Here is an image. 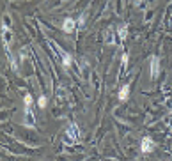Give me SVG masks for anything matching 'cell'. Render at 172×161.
<instances>
[{"instance_id":"obj_1","label":"cell","mask_w":172,"mask_h":161,"mask_svg":"<svg viewBox=\"0 0 172 161\" xmlns=\"http://www.w3.org/2000/svg\"><path fill=\"white\" fill-rule=\"evenodd\" d=\"M50 44H52V48H53V50H57V53H59L60 57H62V66H64V67L67 69L69 66H71V62H73V57H71V55H69L67 52H64V50H62V48H60L59 44H55L53 41H50Z\"/></svg>"},{"instance_id":"obj_2","label":"cell","mask_w":172,"mask_h":161,"mask_svg":"<svg viewBox=\"0 0 172 161\" xmlns=\"http://www.w3.org/2000/svg\"><path fill=\"white\" fill-rule=\"evenodd\" d=\"M153 149H154V142H153V138H142V142H140V150H142L144 154H149V152H153Z\"/></svg>"},{"instance_id":"obj_3","label":"cell","mask_w":172,"mask_h":161,"mask_svg":"<svg viewBox=\"0 0 172 161\" xmlns=\"http://www.w3.org/2000/svg\"><path fill=\"white\" fill-rule=\"evenodd\" d=\"M149 62H151V78L154 80L158 76V73H160V58L156 55H153L149 58Z\"/></svg>"},{"instance_id":"obj_4","label":"cell","mask_w":172,"mask_h":161,"mask_svg":"<svg viewBox=\"0 0 172 161\" xmlns=\"http://www.w3.org/2000/svg\"><path fill=\"white\" fill-rule=\"evenodd\" d=\"M75 27H76V21H75L73 18H66V19H64V23H62V30H64L66 34H71L73 30H75Z\"/></svg>"},{"instance_id":"obj_5","label":"cell","mask_w":172,"mask_h":161,"mask_svg":"<svg viewBox=\"0 0 172 161\" xmlns=\"http://www.w3.org/2000/svg\"><path fill=\"white\" fill-rule=\"evenodd\" d=\"M67 136H69V138H73L75 142H78V138H80V131H78V126H76V124H69V127H67Z\"/></svg>"},{"instance_id":"obj_6","label":"cell","mask_w":172,"mask_h":161,"mask_svg":"<svg viewBox=\"0 0 172 161\" xmlns=\"http://www.w3.org/2000/svg\"><path fill=\"white\" fill-rule=\"evenodd\" d=\"M130 96V85H123L119 90V101H126Z\"/></svg>"},{"instance_id":"obj_7","label":"cell","mask_w":172,"mask_h":161,"mask_svg":"<svg viewBox=\"0 0 172 161\" xmlns=\"http://www.w3.org/2000/svg\"><path fill=\"white\" fill-rule=\"evenodd\" d=\"M25 124L28 127H34V113H32V110H25Z\"/></svg>"},{"instance_id":"obj_8","label":"cell","mask_w":172,"mask_h":161,"mask_svg":"<svg viewBox=\"0 0 172 161\" xmlns=\"http://www.w3.org/2000/svg\"><path fill=\"white\" fill-rule=\"evenodd\" d=\"M117 34H119V39H126V36H128V25H121L119 30H117Z\"/></svg>"},{"instance_id":"obj_9","label":"cell","mask_w":172,"mask_h":161,"mask_svg":"<svg viewBox=\"0 0 172 161\" xmlns=\"http://www.w3.org/2000/svg\"><path fill=\"white\" fill-rule=\"evenodd\" d=\"M23 103H25V110H32V96L25 94V97H23Z\"/></svg>"},{"instance_id":"obj_10","label":"cell","mask_w":172,"mask_h":161,"mask_svg":"<svg viewBox=\"0 0 172 161\" xmlns=\"http://www.w3.org/2000/svg\"><path fill=\"white\" fill-rule=\"evenodd\" d=\"M37 105L41 106V108H45V106L48 105V97H46V96H41V97H39V101H37Z\"/></svg>"},{"instance_id":"obj_11","label":"cell","mask_w":172,"mask_h":161,"mask_svg":"<svg viewBox=\"0 0 172 161\" xmlns=\"http://www.w3.org/2000/svg\"><path fill=\"white\" fill-rule=\"evenodd\" d=\"M76 25H78V28H84V27H85V16H82V18H80Z\"/></svg>"},{"instance_id":"obj_12","label":"cell","mask_w":172,"mask_h":161,"mask_svg":"<svg viewBox=\"0 0 172 161\" xmlns=\"http://www.w3.org/2000/svg\"><path fill=\"white\" fill-rule=\"evenodd\" d=\"M133 5H135V7H140V5H144V0H133Z\"/></svg>"},{"instance_id":"obj_13","label":"cell","mask_w":172,"mask_h":161,"mask_svg":"<svg viewBox=\"0 0 172 161\" xmlns=\"http://www.w3.org/2000/svg\"><path fill=\"white\" fill-rule=\"evenodd\" d=\"M126 64H128V53H124V55H123V66L126 67Z\"/></svg>"}]
</instances>
